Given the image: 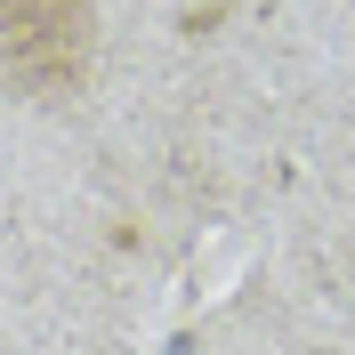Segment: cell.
<instances>
[{
    "mask_svg": "<svg viewBox=\"0 0 355 355\" xmlns=\"http://www.w3.org/2000/svg\"><path fill=\"white\" fill-rule=\"evenodd\" d=\"M97 65L89 0H0V81L24 97H73Z\"/></svg>",
    "mask_w": 355,
    "mask_h": 355,
    "instance_id": "1",
    "label": "cell"
}]
</instances>
